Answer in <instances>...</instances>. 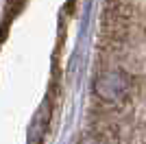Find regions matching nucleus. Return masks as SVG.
Here are the masks:
<instances>
[{"label": "nucleus", "mask_w": 146, "mask_h": 144, "mask_svg": "<svg viewBox=\"0 0 146 144\" xmlns=\"http://www.w3.org/2000/svg\"><path fill=\"white\" fill-rule=\"evenodd\" d=\"M24 5H26V0H7V5H5V20H2V31L15 20V15L24 9Z\"/></svg>", "instance_id": "obj_1"}]
</instances>
